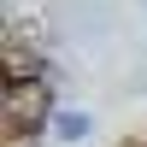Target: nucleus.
Listing matches in <instances>:
<instances>
[{"label": "nucleus", "instance_id": "obj_1", "mask_svg": "<svg viewBox=\"0 0 147 147\" xmlns=\"http://www.w3.org/2000/svg\"><path fill=\"white\" fill-rule=\"evenodd\" d=\"M41 112H47L41 77H35V82H6V129H12V141H18V129L30 136V129L41 124Z\"/></svg>", "mask_w": 147, "mask_h": 147}]
</instances>
